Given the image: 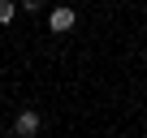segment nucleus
I'll return each mask as SVG.
<instances>
[{"label": "nucleus", "mask_w": 147, "mask_h": 138, "mask_svg": "<svg viewBox=\"0 0 147 138\" xmlns=\"http://www.w3.org/2000/svg\"><path fill=\"white\" fill-rule=\"evenodd\" d=\"M74 22H78V17H74V9H69V5H56V9L48 13V30H52V35L74 30Z\"/></svg>", "instance_id": "f257e3e1"}, {"label": "nucleus", "mask_w": 147, "mask_h": 138, "mask_svg": "<svg viewBox=\"0 0 147 138\" xmlns=\"http://www.w3.org/2000/svg\"><path fill=\"white\" fill-rule=\"evenodd\" d=\"M39 125H43V121H39V112H35V108H22V112H18V121H13V134L35 138V134H39Z\"/></svg>", "instance_id": "f03ea898"}, {"label": "nucleus", "mask_w": 147, "mask_h": 138, "mask_svg": "<svg viewBox=\"0 0 147 138\" xmlns=\"http://www.w3.org/2000/svg\"><path fill=\"white\" fill-rule=\"evenodd\" d=\"M13 13H18L13 0H0V26H9V22H13Z\"/></svg>", "instance_id": "7ed1b4c3"}, {"label": "nucleus", "mask_w": 147, "mask_h": 138, "mask_svg": "<svg viewBox=\"0 0 147 138\" xmlns=\"http://www.w3.org/2000/svg\"><path fill=\"white\" fill-rule=\"evenodd\" d=\"M5 138H22V134H5Z\"/></svg>", "instance_id": "20e7f679"}]
</instances>
